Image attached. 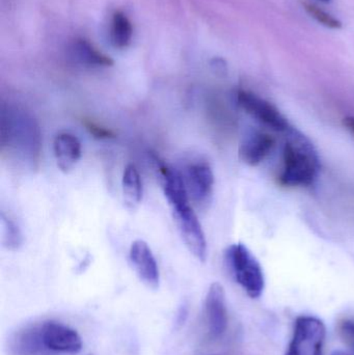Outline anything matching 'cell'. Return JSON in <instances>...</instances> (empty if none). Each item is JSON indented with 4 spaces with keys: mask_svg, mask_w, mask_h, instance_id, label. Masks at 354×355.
<instances>
[{
    "mask_svg": "<svg viewBox=\"0 0 354 355\" xmlns=\"http://www.w3.org/2000/svg\"><path fill=\"white\" fill-rule=\"evenodd\" d=\"M340 334L347 345L354 350V318L345 319L341 322Z\"/></svg>",
    "mask_w": 354,
    "mask_h": 355,
    "instance_id": "d6986e66",
    "label": "cell"
},
{
    "mask_svg": "<svg viewBox=\"0 0 354 355\" xmlns=\"http://www.w3.org/2000/svg\"><path fill=\"white\" fill-rule=\"evenodd\" d=\"M122 188L127 207L130 209L136 208L143 198V183L139 171L133 164H128L125 168Z\"/></svg>",
    "mask_w": 354,
    "mask_h": 355,
    "instance_id": "5bb4252c",
    "label": "cell"
},
{
    "mask_svg": "<svg viewBox=\"0 0 354 355\" xmlns=\"http://www.w3.org/2000/svg\"><path fill=\"white\" fill-rule=\"evenodd\" d=\"M53 152L58 168L62 172L69 173L80 159V141L72 133H58L54 139Z\"/></svg>",
    "mask_w": 354,
    "mask_h": 355,
    "instance_id": "7c38bea8",
    "label": "cell"
},
{
    "mask_svg": "<svg viewBox=\"0 0 354 355\" xmlns=\"http://www.w3.org/2000/svg\"><path fill=\"white\" fill-rule=\"evenodd\" d=\"M344 125L354 135V116H347V118H345Z\"/></svg>",
    "mask_w": 354,
    "mask_h": 355,
    "instance_id": "ffe728a7",
    "label": "cell"
},
{
    "mask_svg": "<svg viewBox=\"0 0 354 355\" xmlns=\"http://www.w3.org/2000/svg\"><path fill=\"white\" fill-rule=\"evenodd\" d=\"M0 143L2 149L35 166L41 153L42 135L37 121L16 106L2 107L0 112Z\"/></svg>",
    "mask_w": 354,
    "mask_h": 355,
    "instance_id": "6da1fadb",
    "label": "cell"
},
{
    "mask_svg": "<svg viewBox=\"0 0 354 355\" xmlns=\"http://www.w3.org/2000/svg\"><path fill=\"white\" fill-rule=\"evenodd\" d=\"M283 151V170L278 181L288 187H307L317 179L320 162L312 141L297 129L287 132Z\"/></svg>",
    "mask_w": 354,
    "mask_h": 355,
    "instance_id": "7a4b0ae2",
    "label": "cell"
},
{
    "mask_svg": "<svg viewBox=\"0 0 354 355\" xmlns=\"http://www.w3.org/2000/svg\"><path fill=\"white\" fill-rule=\"evenodd\" d=\"M69 53L75 62L87 67H112L114 64V60L109 56L98 51L85 39L72 42Z\"/></svg>",
    "mask_w": 354,
    "mask_h": 355,
    "instance_id": "4fadbf2b",
    "label": "cell"
},
{
    "mask_svg": "<svg viewBox=\"0 0 354 355\" xmlns=\"http://www.w3.org/2000/svg\"><path fill=\"white\" fill-rule=\"evenodd\" d=\"M129 260L137 277L148 288L156 290L159 287V267L147 242L135 240L129 250Z\"/></svg>",
    "mask_w": 354,
    "mask_h": 355,
    "instance_id": "ba28073f",
    "label": "cell"
},
{
    "mask_svg": "<svg viewBox=\"0 0 354 355\" xmlns=\"http://www.w3.org/2000/svg\"><path fill=\"white\" fill-rule=\"evenodd\" d=\"M205 314L208 329L212 338H220L228 327L226 293L220 283H213L205 300Z\"/></svg>",
    "mask_w": 354,
    "mask_h": 355,
    "instance_id": "9c48e42d",
    "label": "cell"
},
{
    "mask_svg": "<svg viewBox=\"0 0 354 355\" xmlns=\"http://www.w3.org/2000/svg\"><path fill=\"white\" fill-rule=\"evenodd\" d=\"M133 28L130 20L122 12L112 15L110 37L114 47L124 49L130 45L132 40Z\"/></svg>",
    "mask_w": 354,
    "mask_h": 355,
    "instance_id": "9a60e30c",
    "label": "cell"
},
{
    "mask_svg": "<svg viewBox=\"0 0 354 355\" xmlns=\"http://www.w3.org/2000/svg\"><path fill=\"white\" fill-rule=\"evenodd\" d=\"M326 325L320 319L301 316L295 321L292 341L285 355H322Z\"/></svg>",
    "mask_w": 354,
    "mask_h": 355,
    "instance_id": "277c9868",
    "label": "cell"
},
{
    "mask_svg": "<svg viewBox=\"0 0 354 355\" xmlns=\"http://www.w3.org/2000/svg\"><path fill=\"white\" fill-rule=\"evenodd\" d=\"M183 179L188 196L197 204H205L210 200L213 192L214 175L209 164L203 162L189 164Z\"/></svg>",
    "mask_w": 354,
    "mask_h": 355,
    "instance_id": "30bf717a",
    "label": "cell"
},
{
    "mask_svg": "<svg viewBox=\"0 0 354 355\" xmlns=\"http://www.w3.org/2000/svg\"><path fill=\"white\" fill-rule=\"evenodd\" d=\"M333 355H351V354H346V352H336Z\"/></svg>",
    "mask_w": 354,
    "mask_h": 355,
    "instance_id": "44dd1931",
    "label": "cell"
},
{
    "mask_svg": "<svg viewBox=\"0 0 354 355\" xmlns=\"http://www.w3.org/2000/svg\"><path fill=\"white\" fill-rule=\"evenodd\" d=\"M85 129L89 131V135H93L95 139H112L116 137L114 131L110 129L102 127L101 125L97 124V123L93 122L91 120H85L83 122Z\"/></svg>",
    "mask_w": 354,
    "mask_h": 355,
    "instance_id": "ac0fdd59",
    "label": "cell"
},
{
    "mask_svg": "<svg viewBox=\"0 0 354 355\" xmlns=\"http://www.w3.org/2000/svg\"><path fill=\"white\" fill-rule=\"evenodd\" d=\"M226 262L235 281L251 298H259L265 288L263 268L243 243H234L226 250Z\"/></svg>",
    "mask_w": 354,
    "mask_h": 355,
    "instance_id": "3957f363",
    "label": "cell"
},
{
    "mask_svg": "<svg viewBox=\"0 0 354 355\" xmlns=\"http://www.w3.org/2000/svg\"><path fill=\"white\" fill-rule=\"evenodd\" d=\"M209 355H216V354H209Z\"/></svg>",
    "mask_w": 354,
    "mask_h": 355,
    "instance_id": "603a6c76",
    "label": "cell"
},
{
    "mask_svg": "<svg viewBox=\"0 0 354 355\" xmlns=\"http://www.w3.org/2000/svg\"><path fill=\"white\" fill-rule=\"evenodd\" d=\"M236 101L243 112L272 130L288 132L292 128L284 114L274 104L251 92L239 89Z\"/></svg>",
    "mask_w": 354,
    "mask_h": 355,
    "instance_id": "8992f818",
    "label": "cell"
},
{
    "mask_svg": "<svg viewBox=\"0 0 354 355\" xmlns=\"http://www.w3.org/2000/svg\"><path fill=\"white\" fill-rule=\"evenodd\" d=\"M2 243L10 250H17L22 245V233L18 225L8 215L1 214Z\"/></svg>",
    "mask_w": 354,
    "mask_h": 355,
    "instance_id": "2e32d148",
    "label": "cell"
},
{
    "mask_svg": "<svg viewBox=\"0 0 354 355\" xmlns=\"http://www.w3.org/2000/svg\"><path fill=\"white\" fill-rule=\"evenodd\" d=\"M303 6L306 12H307L310 16L313 17L320 24L332 29L342 28V22H341L339 19L335 18L334 16L328 14V12L322 10V8H320L319 6H316V4L311 3V2H303Z\"/></svg>",
    "mask_w": 354,
    "mask_h": 355,
    "instance_id": "e0dca14e",
    "label": "cell"
},
{
    "mask_svg": "<svg viewBox=\"0 0 354 355\" xmlns=\"http://www.w3.org/2000/svg\"><path fill=\"white\" fill-rule=\"evenodd\" d=\"M276 139L262 131L254 130L243 137L239 147V158L247 166H257L272 153Z\"/></svg>",
    "mask_w": 354,
    "mask_h": 355,
    "instance_id": "8fae6325",
    "label": "cell"
},
{
    "mask_svg": "<svg viewBox=\"0 0 354 355\" xmlns=\"http://www.w3.org/2000/svg\"><path fill=\"white\" fill-rule=\"evenodd\" d=\"M170 209L185 245L195 258L205 262L207 258V241L201 223L189 202L174 205L170 206Z\"/></svg>",
    "mask_w": 354,
    "mask_h": 355,
    "instance_id": "5b68a950",
    "label": "cell"
},
{
    "mask_svg": "<svg viewBox=\"0 0 354 355\" xmlns=\"http://www.w3.org/2000/svg\"><path fill=\"white\" fill-rule=\"evenodd\" d=\"M39 341L48 349L76 354L82 349V340L75 329L62 323L48 321L39 329Z\"/></svg>",
    "mask_w": 354,
    "mask_h": 355,
    "instance_id": "52a82bcc",
    "label": "cell"
},
{
    "mask_svg": "<svg viewBox=\"0 0 354 355\" xmlns=\"http://www.w3.org/2000/svg\"><path fill=\"white\" fill-rule=\"evenodd\" d=\"M320 1H322V2H330V0H320Z\"/></svg>",
    "mask_w": 354,
    "mask_h": 355,
    "instance_id": "7402d4cb",
    "label": "cell"
}]
</instances>
